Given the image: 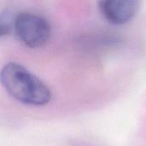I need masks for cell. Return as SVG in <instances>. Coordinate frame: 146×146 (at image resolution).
Instances as JSON below:
<instances>
[{
  "mask_svg": "<svg viewBox=\"0 0 146 146\" xmlns=\"http://www.w3.org/2000/svg\"><path fill=\"white\" fill-rule=\"evenodd\" d=\"M0 81L5 91L17 101L29 105L47 104L50 89L27 68L15 62L6 64L0 72Z\"/></svg>",
  "mask_w": 146,
  "mask_h": 146,
  "instance_id": "6da1fadb",
  "label": "cell"
},
{
  "mask_svg": "<svg viewBox=\"0 0 146 146\" xmlns=\"http://www.w3.org/2000/svg\"><path fill=\"white\" fill-rule=\"evenodd\" d=\"M14 28L19 39L30 48L44 45L50 37L48 21L33 13L24 12L17 15L14 21Z\"/></svg>",
  "mask_w": 146,
  "mask_h": 146,
  "instance_id": "7a4b0ae2",
  "label": "cell"
},
{
  "mask_svg": "<svg viewBox=\"0 0 146 146\" xmlns=\"http://www.w3.org/2000/svg\"><path fill=\"white\" fill-rule=\"evenodd\" d=\"M98 7L110 23L116 26L131 21L140 8V0H97Z\"/></svg>",
  "mask_w": 146,
  "mask_h": 146,
  "instance_id": "3957f363",
  "label": "cell"
},
{
  "mask_svg": "<svg viewBox=\"0 0 146 146\" xmlns=\"http://www.w3.org/2000/svg\"><path fill=\"white\" fill-rule=\"evenodd\" d=\"M9 30H10V27L8 25L4 23H0V37L8 34L9 33Z\"/></svg>",
  "mask_w": 146,
  "mask_h": 146,
  "instance_id": "277c9868",
  "label": "cell"
}]
</instances>
